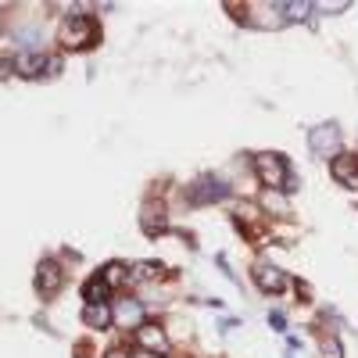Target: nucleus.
I'll use <instances>...</instances> for the list:
<instances>
[{
  "label": "nucleus",
  "instance_id": "nucleus-1",
  "mask_svg": "<svg viewBox=\"0 0 358 358\" xmlns=\"http://www.w3.org/2000/svg\"><path fill=\"white\" fill-rule=\"evenodd\" d=\"M61 44L72 51H87L97 44V22L90 15H69L65 26H61Z\"/></svg>",
  "mask_w": 358,
  "mask_h": 358
},
{
  "label": "nucleus",
  "instance_id": "nucleus-2",
  "mask_svg": "<svg viewBox=\"0 0 358 358\" xmlns=\"http://www.w3.org/2000/svg\"><path fill=\"white\" fill-rule=\"evenodd\" d=\"M255 172L258 179L269 186V190H294V179H290V168L283 154H258L255 158Z\"/></svg>",
  "mask_w": 358,
  "mask_h": 358
},
{
  "label": "nucleus",
  "instance_id": "nucleus-3",
  "mask_svg": "<svg viewBox=\"0 0 358 358\" xmlns=\"http://www.w3.org/2000/svg\"><path fill=\"white\" fill-rule=\"evenodd\" d=\"M308 147L315 158H337L341 154V129L337 125H315L308 133Z\"/></svg>",
  "mask_w": 358,
  "mask_h": 358
},
{
  "label": "nucleus",
  "instance_id": "nucleus-4",
  "mask_svg": "<svg viewBox=\"0 0 358 358\" xmlns=\"http://www.w3.org/2000/svg\"><path fill=\"white\" fill-rule=\"evenodd\" d=\"M111 319H115L122 330H140V326H143V305H140V301H133V298H125V301H118V305H115Z\"/></svg>",
  "mask_w": 358,
  "mask_h": 358
},
{
  "label": "nucleus",
  "instance_id": "nucleus-5",
  "mask_svg": "<svg viewBox=\"0 0 358 358\" xmlns=\"http://www.w3.org/2000/svg\"><path fill=\"white\" fill-rule=\"evenodd\" d=\"M222 197H229V186L219 179H201L197 186H190V204H212Z\"/></svg>",
  "mask_w": 358,
  "mask_h": 358
},
{
  "label": "nucleus",
  "instance_id": "nucleus-6",
  "mask_svg": "<svg viewBox=\"0 0 358 358\" xmlns=\"http://www.w3.org/2000/svg\"><path fill=\"white\" fill-rule=\"evenodd\" d=\"M136 341H140L143 351H154V355H165V351H168V337H165V330L154 326V323H143V326L136 330Z\"/></svg>",
  "mask_w": 358,
  "mask_h": 358
},
{
  "label": "nucleus",
  "instance_id": "nucleus-7",
  "mask_svg": "<svg viewBox=\"0 0 358 358\" xmlns=\"http://www.w3.org/2000/svg\"><path fill=\"white\" fill-rule=\"evenodd\" d=\"M15 72H22L26 79H36V75H44V69L51 65V61L44 54H36V51H22V54H15Z\"/></svg>",
  "mask_w": 358,
  "mask_h": 358
},
{
  "label": "nucleus",
  "instance_id": "nucleus-8",
  "mask_svg": "<svg viewBox=\"0 0 358 358\" xmlns=\"http://www.w3.org/2000/svg\"><path fill=\"white\" fill-rule=\"evenodd\" d=\"M330 172H333L337 183L358 186V158H351V154H337V158L330 161Z\"/></svg>",
  "mask_w": 358,
  "mask_h": 358
},
{
  "label": "nucleus",
  "instance_id": "nucleus-9",
  "mask_svg": "<svg viewBox=\"0 0 358 358\" xmlns=\"http://www.w3.org/2000/svg\"><path fill=\"white\" fill-rule=\"evenodd\" d=\"M61 269H57V262H39V272H36V290L39 294H57V287H61Z\"/></svg>",
  "mask_w": 358,
  "mask_h": 358
},
{
  "label": "nucleus",
  "instance_id": "nucleus-10",
  "mask_svg": "<svg viewBox=\"0 0 358 358\" xmlns=\"http://www.w3.org/2000/svg\"><path fill=\"white\" fill-rule=\"evenodd\" d=\"M255 283L265 290V294H280L283 287H287V276L280 269H272V265H258L255 269Z\"/></svg>",
  "mask_w": 358,
  "mask_h": 358
},
{
  "label": "nucleus",
  "instance_id": "nucleus-11",
  "mask_svg": "<svg viewBox=\"0 0 358 358\" xmlns=\"http://www.w3.org/2000/svg\"><path fill=\"white\" fill-rule=\"evenodd\" d=\"M82 323H87L90 330H104L111 323V308L108 305H87L82 308Z\"/></svg>",
  "mask_w": 358,
  "mask_h": 358
},
{
  "label": "nucleus",
  "instance_id": "nucleus-12",
  "mask_svg": "<svg viewBox=\"0 0 358 358\" xmlns=\"http://www.w3.org/2000/svg\"><path fill=\"white\" fill-rule=\"evenodd\" d=\"M82 298H87L90 305H104V301L111 298V290H108V283H104L100 276H93L87 287H82Z\"/></svg>",
  "mask_w": 358,
  "mask_h": 358
},
{
  "label": "nucleus",
  "instance_id": "nucleus-13",
  "mask_svg": "<svg viewBox=\"0 0 358 358\" xmlns=\"http://www.w3.org/2000/svg\"><path fill=\"white\" fill-rule=\"evenodd\" d=\"M158 276H161V265H154V262H136V265H133V280H136V283L158 280Z\"/></svg>",
  "mask_w": 358,
  "mask_h": 358
},
{
  "label": "nucleus",
  "instance_id": "nucleus-14",
  "mask_svg": "<svg viewBox=\"0 0 358 358\" xmlns=\"http://www.w3.org/2000/svg\"><path fill=\"white\" fill-rule=\"evenodd\" d=\"M100 280L108 283V290H111V287H122V283H125V265L111 262L108 269H104V276H100Z\"/></svg>",
  "mask_w": 358,
  "mask_h": 358
},
{
  "label": "nucleus",
  "instance_id": "nucleus-15",
  "mask_svg": "<svg viewBox=\"0 0 358 358\" xmlns=\"http://www.w3.org/2000/svg\"><path fill=\"white\" fill-rule=\"evenodd\" d=\"M348 8H351V0H323V4H312V11H323V15H337Z\"/></svg>",
  "mask_w": 358,
  "mask_h": 358
},
{
  "label": "nucleus",
  "instance_id": "nucleus-16",
  "mask_svg": "<svg viewBox=\"0 0 358 358\" xmlns=\"http://www.w3.org/2000/svg\"><path fill=\"white\" fill-rule=\"evenodd\" d=\"M323 358H344V355H341V341H337V337H323Z\"/></svg>",
  "mask_w": 358,
  "mask_h": 358
},
{
  "label": "nucleus",
  "instance_id": "nucleus-17",
  "mask_svg": "<svg viewBox=\"0 0 358 358\" xmlns=\"http://www.w3.org/2000/svg\"><path fill=\"white\" fill-rule=\"evenodd\" d=\"M269 323H272V330H280V333H283V330H287V315H283V312H272V315H269Z\"/></svg>",
  "mask_w": 358,
  "mask_h": 358
},
{
  "label": "nucleus",
  "instance_id": "nucleus-18",
  "mask_svg": "<svg viewBox=\"0 0 358 358\" xmlns=\"http://www.w3.org/2000/svg\"><path fill=\"white\" fill-rule=\"evenodd\" d=\"M8 69H11V61H0V79H8V75H11Z\"/></svg>",
  "mask_w": 358,
  "mask_h": 358
},
{
  "label": "nucleus",
  "instance_id": "nucleus-19",
  "mask_svg": "<svg viewBox=\"0 0 358 358\" xmlns=\"http://www.w3.org/2000/svg\"><path fill=\"white\" fill-rule=\"evenodd\" d=\"M104 358H125V351H108V355H104Z\"/></svg>",
  "mask_w": 358,
  "mask_h": 358
},
{
  "label": "nucleus",
  "instance_id": "nucleus-20",
  "mask_svg": "<svg viewBox=\"0 0 358 358\" xmlns=\"http://www.w3.org/2000/svg\"><path fill=\"white\" fill-rule=\"evenodd\" d=\"M290 358H294V355H290Z\"/></svg>",
  "mask_w": 358,
  "mask_h": 358
}]
</instances>
